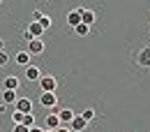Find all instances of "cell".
I'll return each mask as SVG.
<instances>
[{
	"label": "cell",
	"mask_w": 150,
	"mask_h": 132,
	"mask_svg": "<svg viewBox=\"0 0 150 132\" xmlns=\"http://www.w3.org/2000/svg\"><path fill=\"white\" fill-rule=\"evenodd\" d=\"M39 88H42V93H56V88H58L56 76H42L39 79Z\"/></svg>",
	"instance_id": "obj_1"
},
{
	"label": "cell",
	"mask_w": 150,
	"mask_h": 132,
	"mask_svg": "<svg viewBox=\"0 0 150 132\" xmlns=\"http://www.w3.org/2000/svg\"><path fill=\"white\" fill-rule=\"evenodd\" d=\"M39 104L46 109H58V97L56 93H42L39 95Z\"/></svg>",
	"instance_id": "obj_2"
},
{
	"label": "cell",
	"mask_w": 150,
	"mask_h": 132,
	"mask_svg": "<svg viewBox=\"0 0 150 132\" xmlns=\"http://www.w3.org/2000/svg\"><path fill=\"white\" fill-rule=\"evenodd\" d=\"M14 104H16V111L23 113V116L25 113H33V100H28V97H19Z\"/></svg>",
	"instance_id": "obj_3"
},
{
	"label": "cell",
	"mask_w": 150,
	"mask_h": 132,
	"mask_svg": "<svg viewBox=\"0 0 150 132\" xmlns=\"http://www.w3.org/2000/svg\"><path fill=\"white\" fill-rule=\"evenodd\" d=\"M44 125H46V130H51V132H56L58 128H62V125H60V121H58V113H53V111L44 118Z\"/></svg>",
	"instance_id": "obj_4"
},
{
	"label": "cell",
	"mask_w": 150,
	"mask_h": 132,
	"mask_svg": "<svg viewBox=\"0 0 150 132\" xmlns=\"http://www.w3.org/2000/svg\"><path fill=\"white\" fill-rule=\"evenodd\" d=\"M28 54H30V56H39V54H44V42H42V39H33V42H28Z\"/></svg>",
	"instance_id": "obj_5"
},
{
	"label": "cell",
	"mask_w": 150,
	"mask_h": 132,
	"mask_svg": "<svg viewBox=\"0 0 150 132\" xmlns=\"http://www.w3.org/2000/svg\"><path fill=\"white\" fill-rule=\"evenodd\" d=\"M95 19H97V16H95L93 9H86V7H81V23H83V26H88V28H90V26L95 23Z\"/></svg>",
	"instance_id": "obj_6"
},
{
	"label": "cell",
	"mask_w": 150,
	"mask_h": 132,
	"mask_svg": "<svg viewBox=\"0 0 150 132\" xmlns=\"http://www.w3.org/2000/svg\"><path fill=\"white\" fill-rule=\"evenodd\" d=\"M0 86H2V91H14V93H16V88H19V76H5V81H2Z\"/></svg>",
	"instance_id": "obj_7"
},
{
	"label": "cell",
	"mask_w": 150,
	"mask_h": 132,
	"mask_svg": "<svg viewBox=\"0 0 150 132\" xmlns=\"http://www.w3.org/2000/svg\"><path fill=\"white\" fill-rule=\"evenodd\" d=\"M67 128H69L72 132H83L86 128H88V123H86V121H83L81 116H74V121H72V123H69Z\"/></svg>",
	"instance_id": "obj_8"
},
{
	"label": "cell",
	"mask_w": 150,
	"mask_h": 132,
	"mask_svg": "<svg viewBox=\"0 0 150 132\" xmlns=\"http://www.w3.org/2000/svg\"><path fill=\"white\" fill-rule=\"evenodd\" d=\"M136 60H139L141 67H150V46H143V49L139 51V58H136Z\"/></svg>",
	"instance_id": "obj_9"
},
{
	"label": "cell",
	"mask_w": 150,
	"mask_h": 132,
	"mask_svg": "<svg viewBox=\"0 0 150 132\" xmlns=\"http://www.w3.org/2000/svg\"><path fill=\"white\" fill-rule=\"evenodd\" d=\"M25 79H28V81H39V79H42L39 67H35V65H28V67H25Z\"/></svg>",
	"instance_id": "obj_10"
},
{
	"label": "cell",
	"mask_w": 150,
	"mask_h": 132,
	"mask_svg": "<svg viewBox=\"0 0 150 132\" xmlns=\"http://www.w3.org/2000/svg\"><path fill=\"white\" fill-rule=\"evenodd\" d=\"M67 23H69L72 28H76V26L81 23V7H76V9H72V12L67 14Z\"/></svg>",
	"instance_id": "obj_11"
},
{
	"label": "cell",
	"mask_w": 150,
	"mask_h": 132,
	"mask_svg": "<svg viewBox=\"0 0 150 132\" xmlns=\"http://www.w3.org/2000/svg\"><path fill=\"white\" fill-rule=\"evenodd\" d=\"M58 121H60V125H62V123L69 125V123L74 121V111H72V109H60V111H58Z\"/></svg>",
	"instance_id": "obj_12"
},
{
	"label": "cell",
	"mask_w": 150,
	"mask_h": 132,
	"mask_svg": "<svg viewBox=\"0 0 150 132\" xmlns=\"http://www.w3.org/2000/svg\"><path fill=\"white\" fill-rule=\"evenodd\" d=\"M14 60H16V65L28 67V65H30V54H28V51H19V54L14 56Z\"/></svg>",
	"instance_id": "obj_13"
},
{
	"label": "cell",
	"mask_w": 150,
	"mask_h": 132,
	"mask_svg": "<svg viewBox=\"0 0 150 132\" xmlns=\"http://www.w3.org/2000/svg\"><path fill=\"white\" fill-rule=\"evenodd\" d=\"M16 100H19V95L14 91H2V104H14Z\"/></svg>",
	"instance_id": "obj_14"
},
{
	"label": "cell",
	"mask_w": 150,
	"mask_h": 132,
	"mask_svg": "<svg viewBox=\"0 0 150 132\" xmlns=\"http://www.w3.org/2000/svg\"><path fill=\"white\" fill-rule=\"evenodd\" d=\"M28 33H30V35H33L35 39H39V37H42V33H44V30L39 28V23H30V26H28Z\"/></svg>",
	"instance_id": "obj_15"
},
{
	"label": "cell",
	"mask_w": 150,
	"mask_h": 132,
	"mask_svg": "<svg viewBox=\"0 0 150 132\" xmlns=\"http://www.w3.org/2000/svg\"><path fill=\"white\" fill-rule=\"evenodd\" d=\"M21 125H23V128H28V130H30V128H35V116H33V113H25V116H23V121H21Z\"/></svg>",
	"instance_id": "obj_16"
},
{
	"label": "cell",
	"mask_w": 150,
	"mask_h": 132,
	"mask_svg": "<svg viewBox=\"0 0 150 132\" xmlns=\"http://www.w3.org/2000/svg\"><path fill=\"white\" fill-rule=\"evenodd\" d=\"M79 116H81V118H83L86 123H90V121H95V109H86V111H83V113H79Z\"/></svg>",
	"instance_id": "obj_17"
},
{
	"label": "cell",
	"mask_w": 150,
	"mask_h": 132,
	"mask_svg": "<svg viewBox=\"0 0 150 132\" xmlns=\"http://www.w3.org/2000/svg\"><path fill=\"white\" fill-rule=\"evenodd\" d=\"M74 33H76V35H81V37H86V35L90 33V28H88V26H83V23H79V26L74 28Z\"/></svg>",
	"instance_id": "obj_18"
},
{
	"label": "cell",
	"mask_w": 150,
	"mask_h": 132,
	"mask_svg": "<svg viewBox=\"0 0 150 132\" xmlns=\"http://www.w3.org/2000/svg\"><path fill=\"white\" fill-rule=\"evenodd\" d=\"M37 23H39V28H42V30H46V28H51V19H49L46 14H44V16H42V19H39Z\"/></svg>",
	"instance_id": "obj_19"
},
{
	"label": "cell",
	"mask_w": 150,
	"mask_h": 132,
	"mask_svg": "<svg viewBox=\"0 0 150 132\" xmlns=\"http://www.w3.org/2000/svg\"><path fill=\"white\" fill-rule=\"evenodd\" d=\"M12 121H14V125H21V121H23V113L14 111V113H12Z\"/></svg>",
	"instance_id": "obj_20"
},
{
	"label": "cell",
	"mask_w": 150,
	"mask_h": 132,
	"mask_svg": "<svg viewBox=\"0 0 150 132\" xmlns=\"http://www.w3.org/2000/svg\"><path fill=\"white\" fill-rule=\"evenodd\" d=\"M7 63H9V56H7L5 51H0V67H5Z\"/></svg>",
	"instance_id": "obj_21"
},
{
	"label": "cell",
	"mask_w": 150,
	"mask_h": 132,
	"mask_svg": "<svg viewBox=\"0 0 150 132\" xmlns=\"http://www.w3.org/2000/svg\"><path fill=\"white\" fill-rule=\"evenodd\" d=\"M42 16H44V12H42V9H35V12H33V23H37Z\"/></svg>",
	"instance_id": "obj_22"
},
{
	"label": "cell",
	"mask_w": 150,
	"mask_h": 132,
	"mask_svg": "<svg viewBox=\"0 0 150 132\" xmlns=\"http://www.w3.org/2000/svg\"><path fill=\"white\" fill-rule=\"evenodd\" d=\"M12 132H28V128H23V125H14Z\"/></svg>",
	"instance_id": "obj_23"
},
{
	"label": "cell",
	"mask_w": 150,
	"mask_h": 132,
	"mask_svg": "<svg viewBox=\"0 0 150 132\" xmlns=\"http://www.w3.org/2000/svg\"><path fill=\"white\" fill-rule=\"evenodd\" d=\"M23 39H28V42H33V39H35V37H33V35H30L28 30H23Z\"/></svg>",
	"instance_id": "obj_24"
},
{
	"label": "cell",
	"mask_w": 150,
	"mask_h": 132,
	"mask_svg": "<svg viewBox=\"0 0 150 132\" xmlns=\"http://www.w3.org/2000/svg\"><path fill=\"white\" fill-rule=\"evenodd\" d=\"M2 113H7V104H0V116Z\"/></svg>",
	"instance_id": "obj_25"
},
{
	"label": "cell",
	"mask_w": 150,
	"mask_h": 132,
	"mask_svg": "<svg viewBox=\"0 0 150 132\" xmlns=\"http://www.w3.org/2000/svg\"><path fill=\"white\" fill-rule=\"evenodd\" d=\"M56 132H72V130H69V128H65V125H62V128H58Z\"/></svg>",
	"instance_id": "obj_26"
},
{
	"label": "cell",
	"mask_w": 150,
	"mask_h": 132,
	"mask_svg": "<svg viewBox=\"0 0 150 132\" xmlns=\"http://www.w3.org/2000/svg\"><path fill=\"white\" fill-rule=\"evenodd\" d=\"M28 132H44V130H42V128H37V125H35V128H30V130H28Z\"/></svg>",
	"instance_id": "obj_27"
},
{
	"label": "cell",
	"mask_w": 150,
	"mask_h": 132,
	"mask_svg": "<svg viewBox=\"0 0 150 132\" xmlns=\"http://www.w3.org/2000/svg\"><path fill=\"white\" fill-rule=\"evenodd\" d=\"M0 51H5V42L2 39H0Z\"/></svg>",
	"instance_id": "obj_28"
},
{
	"label": "cell",
	"mask_w": 150,
	"mask_h": 132,
	"mask_svg": "<svg viewBox=\"0 0 150 132\" xmlns=\"http://www.w3.org/2000/svg\"><path fill=\"white\" fill-rule=\"evenodd\" d=\"M0 95H2V86H0Z\"/></svg>",
	"instance_id": "obj_29"
},
{
	"label": "cell",
	"mask_w": 150,
	"mask_h": 132,
	"mask_svg": "<svg viewBox=\"0 0 150 132\" xmlns=\"http://www.w3.org/2000/svg\"><path fill=\"white\" fill-rule=\"evenodd\" d=\"M44 132H51V130H44Z\"/></svg>",
	"instance_id": "obj_30"
}]
</instances>
